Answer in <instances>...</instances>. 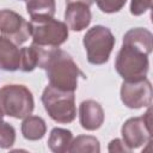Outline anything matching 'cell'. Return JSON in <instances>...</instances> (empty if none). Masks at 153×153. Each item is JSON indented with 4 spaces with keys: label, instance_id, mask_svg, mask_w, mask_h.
Wrapping results in <instances>:
<instances>
[{
    "label": "cell",
    "instance_id": "52a82bcc",
    "mask_svg": "<svg viewBox=\"0 0 153 153\" xmlns=\"http://www.w3.org/2000/svg\"><path fill=\"white\" fill-rule=\"evenodd\" d=\"M152 110L148 109L142 117L128 120L122 127L123 142L128 148H137L148 143L152 136Z\"/></svg>",
    "mask_w": 153,
    "mask_h": 153
},
{
    "label": "cell",
    "instance_id": "9c48e42d",
    "mask_svg": "<svg viewBox=\"0 0 153 153\" xmlns=\"http://www.w3.org/2000/svg\"><path fill=\"white\" fill-rule=\"evenodd\" d=\"M121 99L123 104L131 109L148 106L152 100V86L145 78L140 81H124L121 87Z\"/></svg>",
    "mask_w": 153,
    "mask_h": 153
},
{
    "label": "cell",
    "instance_id": "44dd1931",
    "mask_svg": "<svg viewBox=\"0 0 153 153\" xmlns=\"http://www.w3.org/2000/svg\"><path fill=\"white\" fill-rule=\"evenodd\" d=\"M152 6V0H131L130 12L134 16H140L145 13Z\"/></svg>",
    "mask_w": 153,
    "mask_h": 153
},
{
    "label": "cell",
    "instance_id": "6da1fadb",
    "mask_svg": "<svg viewBox=\"0 0 153 153\" xmlns=\"http://www.w3.org/2000/svg\"><path fill=\"white\" fill-rule=\"evenodd\" d=\"M38 67L47 72L49 85L62 91L74 92L79 76L84 78V74L71 55L56 47L41 48Z\"/></svg>",
    "mask_w": 153,
    "mask_h": 153
},
{
    "label": "cell",
    "instance_id": "603a6c76",
    "mask_svg": "<svg viewBox=\"0 0 153 153\" xmlns=\"http://www.w3.org/2000/svg\"><path fill=\"white\" fill-rule=\"evenodd\" d=\"M2 116H4V112H2V110L0 109V118H2Z\"/></svg>",
    "mask_w": 153,
    "mask_h": 153
},
{
    "label": "cell",
    "instance_id": "7c38bea8",
    "mask_svg": "<svg viewBox=\"0 0 153 153\" xmlns=\"http://www.w3.org/2000/svg\"><path fill=\"white\" fill-rule=\"evenodd\" d=\"M0 68L5 71L20 68V50L4 36H0Z\"/></svg>",
    "mask_w": 153,
    "mask_h": 153
},
{
    "label": "cell",
    "instance_id": "30bf717a",
    "mask_svg": "<svg viewBox=\"0 0 153 153\" xmlns=\"http://www.w3.org/2000/svg\"><path fill=\"white\" fill-rule=\"evenodd\" d=\"M65 19L69 29L74 31H81L88 26L91 22V12L88 5L84 2H67Z\"/></svg>",
    "mask_w": 153,
    "mask_h": 153
},
{
    "label": "cell",
    "instance_id": "3957f363",
    "mask_svg": "<svg viewBox=\"0 0 153 153\" xmlns=\"http://www.w3.org/2000/svg\"><path fill=\"white\" fill-rule=\"evenodd\" d=\"M42 102L48 115L56 122L69 123L75 118L76 109L74 93L47 86L42 94Z\"/></svg>",
    "mask_w": 153,
    "mask_h": 153
},
{
    "label": "cell",
    "instance_id": "ba28073f",
    "mask_svg": "<svg viewBox=\"0 0 153 153\" xmlns=\"http://www.w3.org/2000/svg\"><path fill=\"white\" fill-rule=\"evenodd\" d=\"M0 32L16 45L23 44L31 36L30 24L11 10L0 11Z\"/></svg>",
    "mask_w": 153,
    "mask_h": 153
},
{
    "label": "cell",
    "instance_id": "7402d4cb",
    "mask_svg": "<svg viewBox=\"0 0 153 153\" xmlns=\"http://www.w3.org/2000/svg\"><path fill=\"white\" fill-rule=\"evenodd\" d=\"M130 148H128L123 141L115 139L109 145V152H129Z\"/></svg>",
    "mask_w": 153,
    "mask_h": 153
},
{
    "label": "cell",
    "instance_id": "5b68a950",
    "mask_svg": "<svg viewBox=\"0 0 153 153\" xmlns=\"http://www.w3.org/2000/svg\"><path fill=\"white\" fill-rule=\"evenodd\" d=\"M0 109L14 118H25L33 110V97L23 85H6L0 90Z\"/></svg>",
    "mask_w": 153,
    "mask_h": 153
},
{
    "label": "cell",
    "instance_id": "ffe728a7",
    "mask_svg": "<svg viewBox=\"0 0 153 153\" xmlns=\"http://www.w3.org/2000/svg\"><path fill=\"white\" fill-rule=\"evenodd\" d=\"M98 7L105 12V13H114L120 11L123 5L126 4V0H96Z\"/></svg>",
    "mask_w": 153,
    "mask_h": 153
},
{
    "label": "cell",
    "instance_id": "9a60e30c",
    "mask_svg": "<svg viewBox=\"0 0 153 153\" xmlns=\"http://www.w3.org/2000/svg\"><path fill=\"white\" fill-rule=\"evenodd\" d=\"M47 130L45 122L37 116H26L22 123V134L26 140H39Z\"/></svg>",
    "mask_w": 153,
    "mask_h": 153
},
{
    "label": "cell",
    "instance_id": "d6986e66",
    "mask_svg": "<svg viewBox=\"0 0 153 153\" xmlns=\"http://www.w3.org/2000/svg\"><path fill=\"white\" fill-rule=\"evenodd\" d=\"M16 140V131L12 126L4 122L0 118V147L8 148L14 143Z\"/></svg>",
    "mask_w": 153,
    "mask_h": 153
},
{
    "label": "cell",
    "instance_id": "ac0fdd59",
    "mask_svg": "<svg viewBox=\"0 0 153 153\" xmlns=\"http://www.w3.org/2000/svg\"><path fill=\"white\" fill-rule=\"evenodd\" d=\"M99 142L93 136L80 135L72 141L69 152H99Z\"/></svg>",
    "mask_w": 153,
    "mask_h": 153
},
{
    "label": "cell",
    "instance_id": "8fae6325",
    "mask_svg": "<svg viewBox=\"0 0 153 153\" xmlns=\"http://www.w3.org/2000/svg\"><path fill=\"white\" fill-rule=\"evenodd\" d=\"M80 124L86 130L98 129L104 121V111L99 103L94 100H85L79 108Z\"/></svg>",
    "mask_w": 153,
    "mask_h": 153
},
{
    "label": "cell",
    "instance_id": "4fadbf2b",
    "mask_svg": "<svg viewBox=\"0 0 153 153\" xmlns=\"http://www.w3.org/2000/svg\"><path fill=\"white\" fill-rule=\"evenodd\" d=\"M123 44L131 45L148 55L152 50V33L142 27L131 29L124 35Z\"/></svg>",
    "mask_w": 153,
    "mask_h": 153
},
{
    "label": "cell",
    "instance_id": "e0dca14e",
    "mask_svg": "<svg viewBox=\"0 0 153 153\" xmlns=\"http://www.w3.org/2000/svg\"><path fill=\"white\" fill-rule=\"evenodd\" d=\"M26 10L31 17H53L55 0H25Z\"/></svg>",
    "mask_w": 153,
    "mask_h": 153
},
{
    "label": "cell",
    "instance_id": "2e32d148",
    "mask_svg": "<svg viewBox=\"0 0 153 153\" xmlns=\"http://www.w3.org/2000/svg\"><path fill=\"white\" fill-rule=\"evenodd\" d=\"M41 45L32 44L30 47H25L20 49V69L24 72L33 71L38 67L39 57H41Z\"/></svg>",
    "mask_w": 153,
    "mask_h": 153
},
{
    "label": "cell",
    "instance_id": "7a4b0ae2",
    "mask_svg": "<svg viewBox=\"0 0 153 153\" xmlns=\"http://www.w3.org/2000/svg\"><path fill=\"white\" fill-rule=\"evenodd\" d=\"M30 35L35 44L41 47H57L66 42L68 27L53 17H31Z\"/></svg>",
    "mask_w": 153,
    "mask_h": 153
},
{
    "label": "cell",
    "instance_id": "5bb4252c",
    "mask_svg": "<svg viewBox=\"0 0 153 153\" xmlns=\"http://www.w3.org/2000/svg\"><path fill=\"white\" fill-rule=\"evenodd\" d=\"M72 141H73V136L69 130L62 128H54L50 133L48 146L53 152L63 153V152H69Z\"/></svg>",
    "mask_w": 153,
    "mask_h": 153
},
{
    "label": "cell",
    "instance_id": "277c9868",
    "mask_svg": "<svg viewBox=\"0 0 153 153\" xmlns=\"http://www.w3.org/2000/svg\"><path fill=\"white\" fill-rule=\"evenodd\" d=\"M147 56L148 55L143 51L131 45L123 44L116 59V71L124 79V81H140L146 78L148 71Z\"/></svg>",
    "mask_w": 153,
    "mask_h": 153
},
{
    "label": "cell",
    "instance_id": "8992f818",
    "mask_svg": "<svg viewBox=\"0 0 153 153\" xmlns=\"http://www.w3.org/2000/svg\"><path fill=\"white\" fill-rule=\"evenodd\" d=\"M115 44V37L111 31L102 25L91 27L84 36V45L87 53V60L92 65H102L109 60Z\"/></svg>",
    "mask_w": 153,
    "mask_h": 153
}]
</instances>
